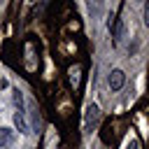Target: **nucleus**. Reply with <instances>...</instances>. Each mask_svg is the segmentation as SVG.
<instances>
[{
	"label": "nucleus",
	"instance_id": "1",
	"mask_svg": "<svg viewBox=\"0 0 149 149\" xmlns=\"http://www.w3.org/2000/svg\"><path fill=\"white\" fill-rule=\"evenodd\" d=\"M98 123H100V107L95 102H91L86 107V116H84V133H93Z\"/></svg>",
	"mask_w": 149,
	"mask_h": 149
},
{
	"label": "nucleus",
	"instance_id": "2",
	"mask_svg": "<svg viewBox=\"0 0 149 149\" xmlns=\"http://www.w3.org/2000/svg\"><path fill=\"white\" fill-rule=\"evenodd\" d=\"M107 81H109V88H112V91H119V88L123 86V81H126V74H123V70H112Z\"/></svg>",
	"mask_w": 149,
	"mask_h": 149
},
{
	"label": "nucleus",
	"instance_id": "3",
	"mask_svg": "<svg viewBox=\"0 0 149 149\" xmlns=\"http://www.w3.org/2000/svg\"><path fill=\"white\" fill-rule=\"evenodd\" d=\"M14 123H16L19 133H28V123H26V119H23V112H16V114H14Z\"/></svg>",
	"mask_w": 149,
	"mask_h": 149
},
{
	"label": "nucleus",
	"instance_id": "4",
	"mask_svg": "<svg viewBox=\"0 0 149 149\" xmlns=\"http://www.w3.org/2000/svg\"><path fill=\"white\" fill-rule=\"evenodd\" d=\"M12 142V130L9 128H0V149H5Z\"/></svg>",
	"mask_w": 149,
	"mask_h": 149
},
{
	"label": "nucleus",
	"instance_id": "6",
	"mask_svg": "<svg viewBox=\"0 0 149 149\" xmlns=\"http://www.w3.org/2000/svg\"><path fill=\"white\" fill-rule=\"evenodd\" d=\"M126 149H140V142H137V140H128Z\"/></svg>",
	"mask_w": 149,
	"mask_h": 149
},
{
	"label": "nucleus",
	"instance_id": "5",
	"mask_svg": "<svg viewBox=\"0 0 149 149\" xmlns=\"http://www.w3.org/2000/svg\"><path fill=\"white\" fill-rule=\"evenodd\" d=\"M14 102H16V107H19V112H23V95H21L19 91H14Z\"/></svg>",
	"mask_w": 149,
	"mask_h": 149
}]
</instances>
